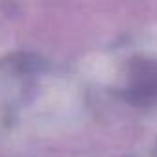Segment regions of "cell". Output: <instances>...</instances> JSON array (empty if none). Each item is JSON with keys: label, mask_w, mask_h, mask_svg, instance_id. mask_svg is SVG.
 Instances as JSON below:
<instances>
[{"label": "cell", "mask_w": 157, "mask_h": 157, "mask_svg": "<svg viewBox=\"0 0 157 157\" xmlns=\"http://www.w3.org/2000/svg\"><path fill=\"white\" fill-rule=\"evenodd\" d=\"M151 157H157V142H155V148H153V155Z\"/></svg>", "instance_id": "3957f363"}, {"label": "cell", "mask_w": 157, "mask_h": 157, "mask_svg": "<svg viewBox=\"0 0 157 157\" xmlns=\"http://www.w3.org/2000/svg\"><path fill=\"white\" fill-rule=\"evenodd\" d=\"M93 82L111 96L137 109L157 107V28L137 30L98 54Z\"/></svg>", "instance_id": "7a4b0ae2"}, {"label": "cell", "mask_w": 157, "mask_h": 157, "mask_svg": "<svg viewBox=\"0 0 157 157\" xmlns=\"http://www.w3.org/2000/svg\"><path fill=\"white\" fill-rule=\"evenodd\" d=\"M83 93L59 65L37 52L0 59V122L32 131L54 129L76 118Z\"/></svg>", "instance_id": "6da1fadb"}]
</instances>
